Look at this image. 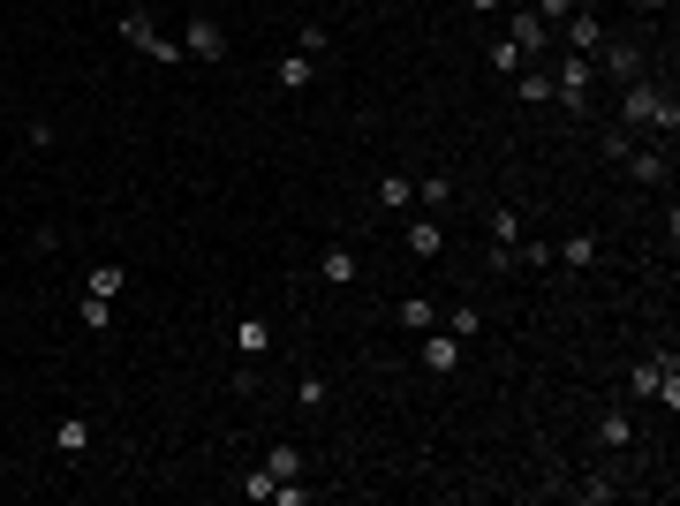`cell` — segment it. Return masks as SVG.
<instances>
[{"label":"cell","mask_w":680,"mask_h":506,"mask_svg":"<svg viewBox=\"0 0 680 506\" xmlns=\"http://www.w3.org/2000/svg\"><path fill=\"white\" fill-rule=\"evenodd\" d=\"M620 167H628L643 189H665V182H673V152H643V144H628V159H620Z\"/></svg>","instance_id":"8992f818"},{"label":"cell","mask_w":680,"mask_h":506,"mask_svg":"<svg viewBox=\"0 0 680 506\" xmlns=\"http://www.w3.org/2000/svg\"><path fill=\"white\" fill-rule=\"evenodd\" d=\"M378 204H386V212L416 204V174H378Z\"/></svg>","instance_id":"2e32d148"},{"label":"cell","mask_w":680,"mask_h":506,"mask_svg":"<svg viewBox=\"0 0 680 506\" xmlns=\"http://www.w3.org/2000/svg\"><path fill=\"white\" fill-rule=\"evenodd\" d=\"M401 250H408V257H424V265H431V257H439V250H446V227H439V220H431V212H424V220H408V235H401Z\"/></svg>","instance_id":"9c48e42d"},{"label":"cell","mask_w":680,"mask_h":506,"mask_svg":"<svg viewBox=\"0 0 680 506\" xmlns=\"http://www.w3.org/2000/svg\"><path fill=\"white\" fill-rule=\"evenodd\" d=\"M484 61H492L499 76H522V68H529V53L514 46V38H492V53H484Z\"/></svg>","instance_id":"7402d4cb"},{"label":"cell","mask_w":680,"mask_h":506,"mask_svg":"<svg viewBox=\"0 0 680 506\" xmlns=\"http://www.w3.org/2000/svg\"><path fill=\"white\" fill-rule=\"evenodd\" d=\"M416 197H424V212H446V204H454V174H424Z\"/></svg>","instance_id":"44dd1931"},{"label":"cell","mask_w":680,"mask_h":506,"mask_svg":"<svg viewBox=\"0 0 680 506\" xmlns=\"http://www.w3.org/2000/svg\"><path fill=\"white\" fill-rule=\"evenodd\" d=\"M121 287H129V272L114 265V257H106V265H91V280H84V295H106V303H114Z\"/></svg>","instance_id":"e0dca14e"},{"label":"cell","mask_w":680,"mask_h":506,"mask_svg":"<svg viewBox=\"0 0 680 506\" xmlns=\"http://www.w3.org/2000/svg\"><path fill=\"white\" fill-rule=\"evenodd\" d=\"M53 446H61V454H84V446H91V423H84V416H68L61 431H53Z\"/></svg>","instance_id":"d4e9b609"},{"label":"cell","mask_w":680,"mask_h":506,"mask_svg":"<svg viewBox=\"0 0 680 506\" xmlns=\"http://www.w3.org/2000/svg\"><path fill=\"white\" fill-rule=\"evenodd\" d=\"M265 476H272V484L303 476V446H272V454H265Z\"/></svg>","instance_id":"d6986e66"},{"label":"cell","mask_w":680,"mask_h":506,"mask_svg":"<svg viewBox=\"0 0 680 506\" xmlns=\"http://www.w3.org/2000/svg\"><path fill=\"white\" fill-rule=\"evenodd\" d=\"M575 8H597V16H605V0H575Z\"/></svg>","instance_id":"1f68e13d"},{"label":"cell","mask_w":680,"mask_h":506,"mask_svg":"<svg viewBox=\"0 0 680 506\" xmlns=\"http://www.w3.org/2000/svg\"><path fill=\"white\" fill-rule=\"evenodd\" d=\"M121 46H136L144 61H182V46L152 23V8H129V16H121Z\"/></svg>","instance_id":"3957f363"},{"label":"cell","mask_w":680,"mask_h":506,"mask_svg":"<svg viewBox=\"0 0 680 506\" xmlns=\"http://www.w3.org/2000/svg\"><path fill=\"white\" fill-rule=\"evenodd\" d=\"M469 8H476V16H499V8H507V0H469Z\"/></svg>","instance_id":"4dcf8cb0"},{"label":"cell","mask_w":680,"mask_h":506,"mask_svg":"<svg viewBox=\"0 0 680 506\" xmlns=\"http://www.w3.org/2000/svg\"><path fill=\"white\" fill-rule=\"evenodd\" d=\"M612 121L620 129H658L665 144L680 136V99L673 84H650V76H635V84H620V106H612Z\"/></svg>","instance_id":"6da1fadb"},{"label":"cell","mask_w":680,"mask_h":506,"mask_svg":"<svg viewBox=\"0 0 680 506\" xmlns=\"http://www.w3.org/2000/svg\"><path fill=\"white\" fill-rule=\"evenodd\" d=\"M272 340H280V333H272V318H242V325H235V355H242V363L272 355Z\"/></svg>","instance_id":"30bf717a"},{"label":"cell","mask_w":680,"mask_h":506,"mask_svg":"<svg viewBox=\"0 0 680 506\" xmlns=\"http://www.w3.org/2000/svg\"><path fill=\"white\" fill-rule=\"evenodd\" d=\"M597 446H605V454H620V446H635V416L620 401H605L597 408Z\"/></svg>","instance_id":"52a82bcc"},{"label":"cell","mask_w":680,"mask_h":506,"mask_svg":"<svg viewBox=\"0 0 680 506\" xmlns=\"http://www.w3.org/2000/svg\"><path fill=\"white\" fill-rule=\"evenodd\" d=\"M628 144H635V129H620V121H612V129L597 136V152H605V167H620V159H628Z\"/></svg>","instance_id":"cb8c5ba5"},{"label":"cell","mask_w":680,"mask_h":506,"mask_svg":"<svg viewBox=\"0 0 680 506\" xmlns=\"http://www.w3.org/2000/svg\"><path fill=\"white\" fill-rule=\"evenodd\" d=\"M424 371H461V340L454 333H439V325H431V333H424Z\"/></svg>","instance_id":"8fae6325"},{"label":"cell","mask_w":680,"mask_h":506,"mask_svg":"<svg viewBox=\"0 0 680 506\" xmlns=\"http://www.w3.org/2000/svg\"><path fill=\"white\" fill-rule=\"evenodd\" d=\"M318 84V61H310V53H288V61H280V91H310Z\"/></svg>","instance_id":"9a60e30c"},{"label":"cell","mask_w":680,"mask_h":506,"mask_svg":"<svg viewBox=\"0 0 680 506\" xmlns=\"http://www.w3.org/2000/svg\"><path fill=\"white\" fill-rule=\"evenodd\" d=\"M537 16H544V23H552V31H560V23H567V16H575V0H537Z\"/></svg>","instance_id":"f546056e"},{"label":"cell","mask_w":680,"mask_h":506,"mask_svg":"<svg viewBox=\"0 0 680 506\" xmlns=\"http://www.w3.org/2000/svg\"><path fill=\"white\" fill-rule=\"evenodd\" d=\"M393 318H401L408 333H431V325H439V303H424V295H408V303L393 310Z\"/></svg>","instance_id":"ac0fdd59"},{"label":"cell","mask_w":680,"mask_h":506,"mask_svg":"<svg viewBox=\"0 0 680 506\" xmlns=\"http://www.w3.org/2000/svg\"><path fill=\"white\" fill-rule=\"evenodd\" d=\"M514 265H537L544 272V265H552V242H514Z\"/></svg>","instance_id":"83f0119b"},{"label":"cell","mask_w":680,"mask_h":506,"mask_svg":"<svg viewBox=\"0 0 680 506\" xmlns=\"http://www.w3.org/2000/svg\"><path fill=\"white\" fill-rule=\"evenodd\" d=\"M182 53H189V61H220V53H227V31H220V16H189V31H182Z\"/></svg>","instance_id":"5b68a950"},{"label":"cell","mask_w":680,"mask_h":506,"mask_svg":"<svg viewBox=\"0 0 680 506\" xmlns=\"http://www.w3.org/2000/svg\"><path fill=\"white\" fill-rule=\"evenodd\" d=\"M552 265H597V235H590V227H575V235H567V242H552Z\"/></svg>","instance_id":"7c38bea8"},{"label":"cell","mask_w":680,"mask_h":506,"mask_svg":"<svg viewBox=\"0 0 680 506\" xmlns=\"http://www.w3.org/2000/svg\"><path fill=\"white\" fill-rule=\"evenodd\" d=\"M514 91H522L529 106H552V68H522V76H514Z\"/></svg>","instance_id":"ffe728a7"},{"label":"cell","mask_w":680,"mask_h":506,"mask_svg":"<svg viewBox=\"0 0 680 506\" xmlns=\"http://www.w3.org/2000/svg\"><path fill=\"white\" fill-rule=\"evenodd\" d=\"M507 38H514V46H522V53H552V23H544L537 8H514Z\"/></svg>","instance_id":"ba28073f"},{"label":"cell","mask_w":680,"mask_h":506,"mask_svg":"<svg viewBox=\"0 0 680 506\" xmlns=\"http://www.w3.org/2000/svg\"><path fill=\"white\" fill-rule=\"evenodd\" d=\"M76 318H84L91 333H106V325H114V303H106V295H84V303H76Z\"/></svg>","instance_id":"484cf974"},{"label":"cell","mask_w":680,"mask_h":506,"mask_svg":"<svg viewBox=\"0 0 680 506\" xmlns=\"http://www.w3.org/2000/svg\"><path fill=\"white\" fill-rule=\"evenodd\" d=\"M356 272H363L356 250H325V257H318V280H325V287H356Z\"/></svg>","instance_id":"4fadbf2b"},{"label":"cell","mask_w":680,"mask_h":506,"mask_svg":"<svg viewBox=\"0 0 680 506\" xmlns=\"http://www.w3.org/2000/svg\"><path fill=\"white\" fill-rule=\"evenodd\" d=\"M590 68H605L612 84H635V76H643V46H635V38H597V53H590Z\"/></svg>","instance_id":"277c9868"},{"label":"cell","mask_w":680,"mask_h":506,"mask_svg":"<svg viewBox=\"0 0 680 506\" xmlns=\"http://www.w3.org/2000/svg\"><path fill=\"white\" fill-rule=\"evenodd\" d=\"M492 242H522V212H514V204L492 212Z\"/></svg>","instance_id":"4316f807"},{"label":"cell","mask_w":680,"mask_h":506,"mask_svg":"<svg viewBox=\"0 0 680 506\" xmlns=\"http://www.w3.org/2000/svg\"><path fill=\"white\" fill-rule=\"evenodd\" d=\"M446 333H454L461 348H469V340L484 333V310H469V303H461V310H446Z\"/></svg>","instance_id":"603a6c76"},{"label":"cell","mask_w":680,"mask_h":506,"mask_svg":"<svg viewBox=\"0 0 680 506\" xmlns=\"http://www.w3.org/2000/svg\"><path fill=\"white\" fill-rule=\"evenodd\" d=\"M325 46H333V31H325V23H303V46H295V53H310V61H318Z\"/></svg>","instance_id":"f1b7e54d"},{"label":"cell","mask_w":680,"mask_h":506,"mask_svg":"<svg viewBox=\"0 0 680 506\" xmlns=\"http://www.w3.org/2000/svg\"><path fill=\"white\" fill-rule=\"evenodd\" d=\"M628 393H635V401L680 408V363H673V355H650V363H635V371H628Z\"/></svg>","instance_id":"7a4b0ae2"},{"label":"cell","mask_w":680,"mask_h":506,"mask_svg":"<svg viewBox=\"0 0 680 506\" xmlns=\"http://www.w3.org/2000/svg\"><path fill=\"white\" fill-rule=\"evenodd\" d=\"M575 499H582V506H612V499H620V476H612V469L582 476V484H575Z\"/></svg>","instance_id":"5bb4252c"}]
</instances>
